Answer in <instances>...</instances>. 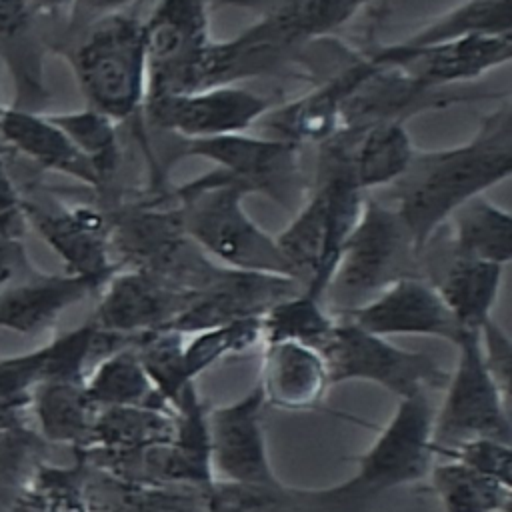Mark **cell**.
<instances>
[{
  "instance_id": "10",
  "label": "cell",
  "mask_w": 512,
  "mask_h": 512,
  "mask_svg": "<svg viewBox=\"0 0 512 512\" xmlns=\"http://www.w3.org/2000/svg\"><path fill=\"white\" fill-rule=\"evenodd\" d=\"M212 0H160L144 24L148 98L196 90L210 44Z\"/></svg>"
},
{
  "instance_id": "7",
  "label": "cell",
  "mask_w": 512,
  "mask_h": 512,
  "mask_svg": "<svg viewBox=\"0 0 512 512\" xmlns=\"http://www.w3.org/2000/svg\"><path fill=\"white\" fill-rule=\"evenodd\" d=\"M318 352L326 362L330 386L370 382L400 400L420 392L442 390L448 380V370L430 354L400 348L342 316H336V326Z\"/></svg>"
},
{
  "instance_id": "27",
  "label": "cell",
  "mask_w": 512,
  "mask_h": 512,
  "mask_svg": "<svg viewBox=\"0 0 512 512\" xmlns=\"http://www.w3.org/2000/svg\"><path fill=\"white\" fill-rule=\"evenodd\" d=\"M172 410L150 406H106L96 410L90 440L76 452H130L172 442Z\"/></svg>"
},
{
  "instance_id": "24",
  "label": "cell",
  "mask_w": 512,
  "mask_h": 512,
  "mask_svg": "<svg viewBox=\"0 0 512 512\" xmlns=\"http://www.w3.org/2000/svg\"><path fill=\"white\" fill-rule=\"evenodd\" d=\"M504 268L494 262L454 258L434 284L462 332H478L492 318Z\"/></svg>"
},
{
  "instance_id": "36",
  "label": "cell",
  "mask_w": 512,
  "mask_h": 512,
  "mask_svg": "<svg viewBox=\"0 0 512 512\" xmlns=\"http://www.w3.org/2000/svg\"><path fill=\"white\" fill-rule=\"evenodd\" d=\"M46 442L24 424L0 430V502L16 504L34 470Z\"/></svg>"
},
{
  "instance_id": "6",
  "label": "cell",
  "mask_w": 512,
  "mask_h": 512,
  "mask_svg": "<svg viewBox=\"0 0 512 512\" xmlns=\"http://www.w3.org/2000/svg\"><path fill=\"white\" fill-rule=\"evenodd\" d=\"M414 252L418 250L394 206L378 200L362 202L326 290L334 294L338 314L366 302L402 276H416L406 266Z\"/></svg>"
},
{
  "instance_id": "14",
  "label": "cell",
  "mask_w": 512,
  "mask_h": 512,
  "mask_svg": "<svg viewBox=\"0 0 512 512\" xmlns=\"http://www.w3.org/2000/svg\"><path fill=\"white\" fill-rule=\"evenodd\" d=\"M510 58L512 34H478L422 48L392 44L372 54L368 64L398 72L418 90L478 78Z\"/></svg>"
},
{
  "instance_id": "33",
  "label": "cell",
  "mask_w": 512,
  "mask_h": 512,
  "mask_svg": "<svg viewBox=\"0 0 512 512\" xmlns=\"http://www.w3.org/2000/svg\"><path fill=\"white\" fill-rule=\"evenodd\" d=\"M188 340L184 338L182 362L184 374L190 382H196L200 374L208 368L216 366L220 360L244 354L262 342V320L260 316L242 318L218 326H210L192 334Z\"/></svg>"
},
{
  "instance_id": "31",
  "label": "cell",
  "mask_w": 512,
  "mask_h": 512,
  "mask_svg": "<svg viewBox=\"0 0 512 512\" xmlns=\"http://www.w3.org/2000/svg\"><path fill=\"white\" fill-rule=\"evenodd\" d=\"M262 342H296L320 350L336 326V316L326 310L324 300L300 290L262 316Z\"/></svg>"
},
{
  "instance_id": "26",
  "label": "cell",
  "mask_w": 512,
  "mask_h": 512,
  "mask_svg": "<svg viewBox=\"0 0 512 512\" xmlns=\"http://www.w3.org/2000/svg\"><path fill=\"white\" fill-rule=\"evenodd\" d=\"M84 390L96 408L150 406L172 410L144 372L132 340L98 358L84 378Z\"/></svg>"
},
{
  "instance_id": "39",
  "label": "cell",
  "mask_w": 512,
  "mask_h": 512,
  "mask_svg": "<svg viewBox=\"0 0 512 512\" xmlns=\"http://www.w3.org/2000/svg\"><path fill=\"white\" fill-rule=\"evenodd\" d=\"M482 362L498 386V390L510 400V378H512V342L510 336L496 320H488L478 330Z\"/></svg>"
},
{
  "instance_id": "23",
  "label": "cell",
  "mask_w": 512,
  "mask_h": 512,
  "mask_svg": "<svg viewBox=\"0 0 512 512\" xmlns=\"http://www.w3.org/2000/svg\"><path fill=\"white\" fill-rule=\"evenodd\" d=\"M208 490L192 486H132L86 464L90 512H206Z\"/></svg>"
},
{
  "instance_id": "13",
  "label": "cell",
  "mask_w": 512,
  "mask_h": 512,
  "mask_svg": "<svg viewBox=\"0 0 512 512\" xmlns=\"http://www.w3.org/2000/svg\"><path fill=\"white\" fill-rule=\"evenodd\" d=\"M196 294L144 268H118L100 288L98 304L88 320L102 334L130 340L170 328Z\"/></svg>"
},
{
  "instance_id": "11",
  "label": "cell",
  "mask_w": 512,
  "mask_h": 512,
  "mask_svg": "<svg viewBox=\"0 0 512 512\" xmlns=\"http://www.w3.org/2000/svg\"><path fill=\"white\" fill-rule=\"evenodd\" d=\"M144 108L158 128L182 140H202L246 132L270 110V102L248 88L216 84L154 96L144 102Z\"/></svg>"
},
{
  "instance_id": "4",
  "label": "cell",
  "mask_w": 512,
  "mask_h": 512,
  "mask_svg": "<svg viewBox=\"0 0 512 512\" xmlns=\"http://www.w3.org/2000/svg\"><path fill=\"white\" fill-rule=\"evenodd\" d=\"M360 192L350 166L334 170L274 238L292 278L320 300L326 296L342 244L360 214Z\"/></svg>"
},
{
  "instance_id": "12",
  "label": "cell",
  "mask_w": 512,
  "mask_h": 512,
  "mask_svg": "<svg viewBox=\"0 0 512 512\" xmlns=\"http://www.w3.org/2000/svg\"><path fill=\"white\" fill-rule=\"evenodd\" d=\"M98 356L100 332L86 320L34 350L0 358V414L20 418L46 382H84Z\"/></svg>"
},
{
  "instance_id": "44",
  "label": "cell",
  "mask_w": 512,
  "mask_h": 512,
  "mask_svg": "<svg viewBox=\"0 0 512 512\" xmlns=\"http://www.w3.org/2000/svg\"><path fill=\"white\" fill-rule=\"evenodd\" d=\"M26 6L36 12H58L74 6V0H24Z\"/></svg>"
},
{
  "instance_id": "43",
  "label": "cell",
  "mask_w": 512,
  "mask_h": 512,
  "mask_svg": "<svg viewBox=\"0 0 512 512\" xmlns=\"http://www.w3.org/2000/svg\"><path fill=\"white\" fill-rule=\"evenodd\" d=\"M136 0H74V6H80L90 12H100V14H114L122 12L126 6L134 4Z\"/></svg>"
},
{
  "instance_id": "25",
  "label": "cell",
  "mask_w": 512,
  "mask_h": 512,
  "mask_svg": "<svg viewBox=\"0 0 512 512\" xmlns=\"http://www.w3.org/2000/svg\"><path fill=\"white\" fill-rule=\"evenodd\" d=\"M30 408L46 444L86 448L98 408L90 402L84 382H46L34 390Z\"/></svg>"
},
{
  "instance_id": "41",
  "label": "cell",
  "mask_w": 512,
  "mask_h": 512,
  "mask_svg": "<svg viewBox=\"0 0 512 512\" xmlns=\"http://www.w3.org/2000/svg\"><path fill=\"white\" fill-rule=\"evenodd\" d=\"M206 512H256L244 494L236 488L214 484L208 490Z\"/></svg>"
},
{
  "instance_id": "30",
  "label": "cell",
  "mask_w": 512,
  "mask_h": 512,
  "mask_svg": "<svg viewBox=\"0 0 512 512\" xmlns=\"http://www.w3.org/2000/svg\"><path fill=\"white\" fill-rule=\"evenodd\" d=\"M426 478L442 512H510L512 486L476 474L458 462H434Z\"/></svg>"
},
{
  "instance_id": "34",
  "label": "cell",
  "mask_w": 512,
  "mask_h": 512,
  "mask_svg": "<svg viewBox=\"0 0 512 512\" xmlns=\"http://www.w3.org/2000/svg\"><path fill=\"white\" fill-rule=\"evenodd\" d=\"M46 118L90 162L100 182L116 170L120 146L112 118L90 106L72 112H46Z\"/></svg>"
},
{
  "instance_id": "20",
  "label": "cell",
  "mask_w": 512,
  "mask_h": 512,
  "mask_svg": "<svg viewBox=\"0 0 512 512\" xmlns=\"http://www.w3.org/2000/svg\"><path fill=\"white\" fill-rule=\"evenodd\" d=\"M258 386L264 404L282 410H310L330 388L328 368L316 348L296 342H268Z\"/></svg>"
},
{
  "instance_id": "9",
  "label": "cell",
  "mask_w": 512,
  "mask_h": 512,
  "mask_svg": "<svg viewBox=\"0 0 512 512\" xmlns=\"http://www.w3.org/2000/svg\"><path fill=\"white\" fill-rule=\"evenodd\" d=\"M264 396L258 382L238 400L208 408V448L214 484L248 492L282 494L262 424Z\"/></svg>"
},
{
  "instance_id": "38",
  "label": "cell",
  "mask_w": 512,
  "mask_h": 512,
  "mask_svg": "<svg viewBox=\"0 0 512 512\" xmlns=\"http://www.w3.org/2000/svg\"><path fill=\"white\" fill-rule=\"evenodd\" d=\"M22 230L20 212L0 216V292L38 270L28 256Z\"/></svg>"
},
{
  "instance_id": "16",
  "label": "cell",
  "mask_w": 512,
  "mask_h": 512,
  "mask_svg": "<svg viewBox=\"0 0 512 512\" xmlns=\"http://www.w3.org/2000/svg\"><path fill=\"white\" fill-rule=\"evenodd\" d=\"M20 214L66 264L68 274L108 280L120 266L112 262L110 222L88 206L38 204L22 198Z\"/></svg>"
},
{
  "instance_id": "35",
  "label": "cell",
  "mask_w": 512,
  "mask_h": 512,
  "mask_svg": "<svg viewBox=\"0 0 512 512\" xmlns=\"http://www.w3.org/2000/svg\"><path fill=\"white\" fill-rule=\"evenodd\" d=\"M186 334L164 328L146 332L132 338V346L138 354V360L148 374L158 396L172 408L182 390L192 384L184 374L182 348Z\"/></svg>"
},
{
  "instance_id": "19",
  "label": "cell",
  "mask_w": 512,
  "mask_h": 512,
  "mask_svg": "<svg viewBox=\"0 0 512 512\" xmlns=\"http://www.w3.org/2000/svg\"><path fill=\"white\" fill-rule=\"evenodd\" d=\"M104 282L68 272L48 274L36 270L0 292V330L24 336L44 332L68 308L100 292Z\"/></svg>"
},
{
  "instance_id": "21",
  "label": "cell",
  "mask_w": 512,
  "mask_h": 512,
  "mask_svg": "<svg viewBox=\"0 0 512 512\" xmlns=\"http://www.w3.org/2000/svg\"><path fill=\"white\" fill-rule=\"evenodd\" d=\"M0 140L44 170L70 176L86 186L102 184L90 162L46 118V114L16 106H0Z\"/></svg>"
},
{
  "instance_id": "29",
  "label": "cell",
  "mask_w": 512,
  "mask_h": 512,
  "mask_svg": "<svg viewBox=\"0 0 512 512\" xmlns=\"http://www.w3.org/2000/svg\"><path fill=\"white\" fill-rule=\"evenodd\" d=\"M454 258H470L508 266L512 258V218L506 208L476 196L452 214Z\"/></svg>"
},
{
  "instance_id": "32",
  "label": "cell",
  "mask_w": 512,
  "mask_h": 512,
  "mask_svg": "<svg viewBox=\"0 0 512 512\" xmlns=\"http://www.w3.org/2000/svg\"><path fill=\"white\" fill-rule=\"evenodd\" d=\"M510 28V0H464L396 44L422 48L478 34H512Z\"/></svg>"
},
{
  "instance_id": "1",
  "label": "cell",
  "mask_w": 512,
  "mask_h": 512,
  "mask_svg": "<svg viewBox=\"0 0 512 512\" xmlns=\"http://www.w3.org/2000/svg\"><path fill=\"white\" fill-rule=\"evenodd\" d=\"M512 174V112L504 102L466 142L448 150L414 152L394 184L400 214L416 250L462 204Z\"/></svg>"
},
{
  "instance_id": "18",
  "label": "cell",
  "mask_w": 512,
  "mask_h": 512,
  "mask_svg": "<svg viewBox=\"0 0 512 512\" xmlns=\"http://www.w3.org/2000/svg\"><path fill=\"white\" fill-rule=\"evenodd\" d=\"M304 290L286 276L222 268L218 278L198 292L170 330L192 334L210 326L262 316L276 302Z\"/></svg>"
},
{
  "instance_id": "28",
  "label": "cell",
  "mask_w": 512,
  "mask_h": 512,
  "mask_svg": "<svg viewBox=\"0 0 512 512\" xmlns=\"http://www.w3.org/2000/svg\"><path fill=\"white\" fill-rule=\"evenodd\" d=\"M410 134L400 120H378L358 140L350 172L360 190L396 184L414 158Z\"/></svg>"
},
{
  "instance_id": "8",
  "label": "cell",
  "mask_w": 512,
  "mask_h": 512,
  "mask_svg": "<svg viewBox=\"0 0 512 512\" xmlns=\"http://www.w3.org/2000/svg\"><path fill=\"white\" fill-rule=\"evenodd\" d=\"M456 364L448 372L444 398L434 410V456L474 438H494L510 442V400L490 378L482 354L478 332H462L454 344Z\"/></svg>"
},
{
  "instance_id": "22",
  "label": "cell",
  "mask_w": 512,
  "mask_h": 512,
  "mask_svg": "<svg viewBox=\"0 0 512 512\" xmlns=\"http://www.w3.org/2000/svg\"><path fill=\"white\" fill-rule=\"evenodd\" d=\"M370 2L372 0H212V4L256 12L258 24L284 46L344 26Z\"/></svg>"
},
{
  "instance_id": "17",
  "label": "cell",
  "mask_w": 512,
  "mask_h": 512,
  "mask_svg": "<svg viewBox=\"0 0 512 512\" xmlns=\"http://www.w3.org/2000/svg\"><path fill=\"white\" fill-rule=\"evenodd\" d=\"M180 150L182 156L210 160L224 176L246 186L250 192H268L274 198H282L280 190L292 180L298 158L292 140L248 136L244 132L182 140Z\"/></svg>"
},
{
  "instance_id": "5",
  "label": "cell",
  "mask_w": 512,
  "mask_h": 512,
  "mask_svg": "<svg viewBox=\"0 0 512 512\" xmlns=\"http://www.w3.org/2000/svg\"><path fill=\"white\" fill-rule=\"evenodd\" d=\"M434 410L436 406L428 392L400 398L374 442L356 456V472L346 482L316 492L318 498L336 502L426 478L436 458L432 440Z\"/></svg>"
},
{
  "instance_id": "3",
  "label": "cell",
  "mask_w": 512,
  "mask_h": 512,
  "mask_svg": "<svg viewBox=\"0 0 512 512\" xmlns=\"http://www.w3.org/2000/svg\"><path fill=\"white\" fill-rule=\"evenodd\" d=\"M70 66L88 106L114 122L144 108L148 70L138 18L126 12L102 16L70 52Z\"/></svg>"
},
{
  "instance_id": "40",
  "label": "cell",
  "mask_w": 512,
  "mask_h": 512,
  "mask_svg": "<svg viewBox=\"0 0 512 512\" xmlns=\"http://www.w3.org/2000/svg\"><path fill=\"white\" fill-rule=\"evenodd\" d=\"M34 12L24 0H0V38L14 40L30 26Z\"/></svg>"
},
{
  "instance_id": "42",
  "label": "cell",
  "mask_w": 512,
  "mask_h": 512,
  "mask_svg": "<svg viewBox=\"0 0 512 512\" xmlns=\"http://www.w3.org/2000/svg\"><path fill=\"white\" fill-rule=\"evenodd\" d=\"M20 204H22V194L18 192V188L10 176L8 164H6L2 148H0V216L20 212Z\"/></svg>"
},
{
  "instance_id": "37",
  "label": "cell",
  "mask_w": 512,
  "mask_h": 512,
  "mask_svg": "<svg viewBox=\"0 0 512 512\" xmlns=\"http://www.w3.org/2000/svg\"><path fill=\"white\" fill-rule=\"evenodd\" d=\"M458 462L460 466L512 486V446L494 438H474L456 446L436 450V458Z\"/></svg>"
},
{
  "instance_id": "15",
  "label": "cell",
  "mask_w": 512,
  "mask_h": 512,
  "mask_svg": "<svg viewBox=\"0 0 512 512\" xmlns=\"http://www.w3.org/2000/svg\"><path fill=\"white\" fill-rule=\"evenodd\" d=\"M336 316L382 338L434 336L456 344L462 334L436 286L420 276H402Z\"/></svg>"
},
{
  "instance_id": "2",
  "label": "cell",
  "mask_w": 512,
  "mask_h": 512,
  "mask_svg": "<svg viewBox=\"0 0 512 512\" xmlns=\"http://www.w3.org/2000/svg\"><path fill=\"white\" fill-rule=\"evenodd\" d=\"M246 194L220 170L180 186L176 214L186 238L224 268L292 278L276 240L244 210Z\"/></svg>"
}]
</instances>
